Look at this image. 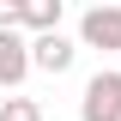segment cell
<instances>
[{
	"label": "cell",
	"mask_w": 121,
	"mask_h": 121,
	"mask_svg": "<svg viewBox=\"0 0 121 121\" xmlns=\"http://www.w3.org/2000/svg\"><path fill=\"white\" fill-rule=\"evenodd\" d=\"M79 121H121V73H115V67H103V73L85 79Z\"/></svg>",
	"instance_id": "obj_1"
},
{
	"label": "cell",
	"mask_w": 121,
	"mask_h": 121,
	"mask_svg": "<svg viewBox=\"0 0 121 121\" xmlns=\"http://www.w3.org/2000/svg\"><path fill=\"white\" fill-rule=\"evenodd\" d=\"M30 73H36V67H30V36L24 30H0V85L18 97V85H24Z\"/></svg>",
	"instance_id": "obj_2"
},
{
	"label": "cell",
	"mask_w": 121,
	"mask_h": 121,
	"mask_svg": "<svg viewBox=\"0 0 121 121\" xmlns=\"http://www.w3.org/2000/svg\"><path fill=\"white\" fill-rule=\"evenodd\" d=\"M79 48H121V6L79 12Z\"/></svg>",
	"instance_id": "obj_3"
},
{
	"label": "cell",
	"mask_w": 121,
	"mask_h": 121,
	"mask_svg": "<svg viewBox=\"0 0 121 121\" xmlns=\"http://www.w3.org/2000/svg\"><path fill=\"white\" fill-rule=\"evenodd\" d=\"M73 60H79V43H73V36H60V30H55V36H30V67H36V73H55L60 79Z\"/></svg>",
	"instance_id": "obj_4"
},
{
	"label": "cell",
	"mask_w": 121,
	"mask_h": 121,
	"mask_svg": "<svg viewBox=\"0 0 121 121\" xmlns=\"http://www.w3.org/2000/svg\"><path fill=\"white\" fill-rule=\"evenodd\" d=\"M60 18H67L60 0H18V30H24V36H55Z\"/></svg>",
	"instance_id": "obj_5"
},
{
	"label": "cell",
	"mask_w": 121,
	"mask_h": 121,
	"mask_svg": "<svg viewBox=\"0 0 121 121\" xmlns=\"http://www.w3.org/2000/svg\"><path fill=\"white\" fill-rule=\"evenodd\" d=\"M0 121H43V103L18 91V97H6V103H0Z\"/></svg>",
	"instance_id": "obj_6"
},
{
	"label": "cell",
	"mask_w": 121,
	"mask_h": 121,
	"mask_svg": "<svg viewBox=\"0 0 121 121\" xmlns=\"http://www.w3.org/2000/svg\"><path fill=\"white\" fill-rule=\"evenodd\" d=\"M0 30H18V0H0Z\"/></svg>",
	"instance_id": "obj_7"
}]
</instances>
